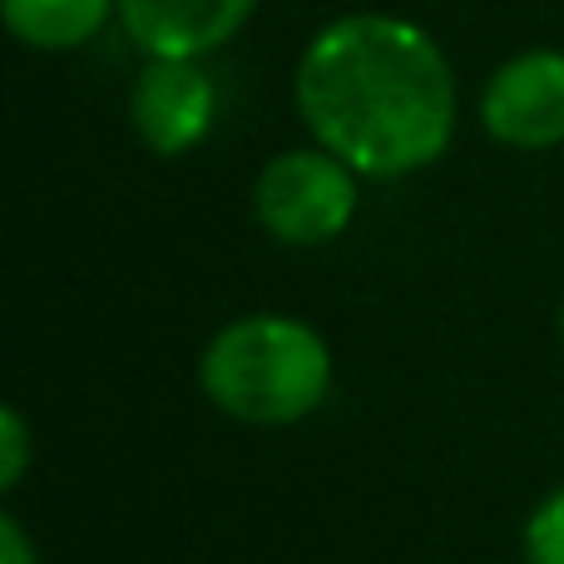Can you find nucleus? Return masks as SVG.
Masks as SVG:
<instances>
[{"label": "nucleus", "mask_w": 564, "mask_h": 564, "mask_svg": "<svg viewBox=\"0 0 564 564\" xmlns=\"http://www.w3.org/2000/svg\"><path fill=\"white\" fill-rule=\"evenodd\" d=\"M302 124L357 178H401L436 164L456 134V75L421 25L341 15L312 35L292 79Z\"/></svg>", "instance_id": "f257e3e1"}, {"label": "nucleus", "mask_w": 564, "mask_h": 564, "mask_svg": "<svg viewBox=\"0 0 564 564\" xmlns=\"http://www.w3.org/2000/svg\"><path fill=\"white\" fill-rule=\"evenodd\" d=\"M198 387L243 426H292L327 401L332 351L317 327L282 312L238 317L208 341Z\"/></svg>", "instance_id": "f03ea898"}, {"label": "nucleus", "mask_w": 564, "mask_h": 564, "mask_svg": "<svg viewBox=\"0 0 564 564\" xmlns=\"http://www.w3.org/2000/svg\"><path fill=\"white\" fill-rule=\"evenodd\" d=\"M253 214L288 248H322L357 218V174L322 144L268 159L253 188Z\"/></svg>", "instance_id": "7ed1b4c3"}, {"label": "nucleus", "mask_w": 564, "mask_h": 564, "mask_svg": "<svg viewBox=\"0 0 564 564\" xmlns=\"http://www.w3.org/2000/svg\"><path fill=\"white\" fill-rule=\"evenodd\" d=\"M480 124L496 144H564V50H525L506 59L480 89Z\"/></svg>", "instance_id": "20e7f679"}, {"label": "nucleus", "mask_w": 564, "mask_h": 564, "mask_svg": "<svg viewBox=\"0 0 564 564\" xmlns=\"http://www.w3.org/2000/svg\"><path fill=\"white\" fill-rule=\"evenodd\" d=\"M214 109H218L214 79L198 69V59H149L134 75V89H129L134 134L144 139L149 154L164 159L204 144Z\"/></svg>", "instance_id": "39448f33"}, {"label": "nucleus", "mask_w": 564, "mask_h": 564, "mask_svg": "<svg viewBox=\"0 0 564 564\" xmlns=\"http://www.w3.org/2000/svg\"><path fill=\"white\" fill-rule=\"evenodd\" d=\"M258 0H119V25L149 59H204L248 25Z\"/></svg>", "instance_id": "423d86ee"}, {"label": "nucleus", "mask_w": 564, "mask_h": 564, "mask_svg": "<svg viewBox=\"0 0 564 564\" xmlns=\"http://www.w3.org/2000/svg\"><path fill=\"white\" fill-rule=\"evenodd\" d=\"M6 25L30 50H79L105 30V20L119 10V0H0Z\"/></svg>", "instance_id": "0eeeda50"}, {"label": "nucleus", "mask_w": 564, "mask_h": 564, "mask_svg": "<svg viewBox=\"0 0 564 564\" xmlns=\"http://www.w3.org/2000/svg\"><path fill=\"white\" fill-rule=\"evenodd\" d=\"M525 564H564V486H555L525 520Z\"/></svg>", "instance_id": "6e6552de"}, {"label": "nucleus", "mask_w": 564, "mask_h": 564, "mask_svg": "<svg viewBox=\"0 0 564 564\" xmlns=\"http://www.w3.org/2000/svg\"><path fill=\"white\" fill-rule=\"evenodd\" d=\"M30 466V431L15 406L0 411V490H15Z\"/></svg>", "instance_id": "1a4fd4ad"}, {"label": "nucleus", "mask_w": 564, "mask_h": 564, "mask_svg": "<svg viewBox=\"0 0 564 564\" xmlns=\"http://www.w3.org/2000/svg\"><path fill=\"white\" fill-rule=\"evenodd\" d=\"M0 564H40L25 525L15 516H0Z\"/></svg>", "instance_id": "9d476101"}, {"label": "nucleus", "mask_w": 564, "mask_h": 564, "mask_svg": "<svg viewBox=\"0 0 564 564\" xmlns=\"http://www.w3.org/2000/svg\"><path fill=\"white\" fill-rule=\"evenodd\" d=\"M560 337H564V312H560Z\"/></svg>", "instance_id": "9b49d317"}]
</instances>
